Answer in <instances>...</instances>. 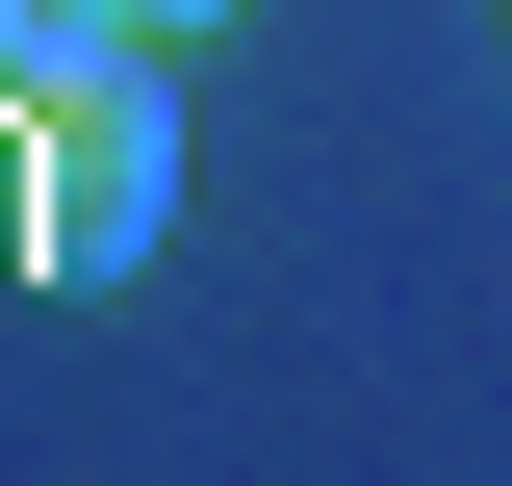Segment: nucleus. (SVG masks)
<instances>
[{
  "label": "nucleus",
  "instance_id": "f257e3e1",
  "mask_svg": "<svg viewBox=\"0 0 512 486\" xmlns=\"http://www.w3.org/2000/svg\"><path fill=\"white\" fill-rule=\"evenodd\" d=\"M154 231H180V77L128 52V26H77V52L0 103V256L77 307V282H128Z\"/></svg>",
  "mask_w": 512,
  "mask_h": 486
},
{
  "label": "nucleus",
  "instance_id": "f03ea898",
  "mask_svg": "<svg viewBox=\"0 0 512 486\" xmlns=\"http://www.w3.org/2000/svg\"><path fill=\"white\" fill-rule=\"evenodd\" d=\"M77 26H128V52H180V26H256V0H77Z\"/></svg>",
  "mask_w": 512,
  "mask_h": 486
},
{
  "label": "nucleus",
  "instance_id": "7ed1b4c3",
  "mask_svg": "<svg viewBox=\"0 0 512 486\" xmlns=\"http://www.w3.org/2000/svg\"><path fill=\"white\" fill-rule=\"evenodd\" d=\"M77 52V0H0V103H26V77H52Z\"/></svg>",
  "mask_w": 512,
  "mask_h": 486
}]
</instances>
